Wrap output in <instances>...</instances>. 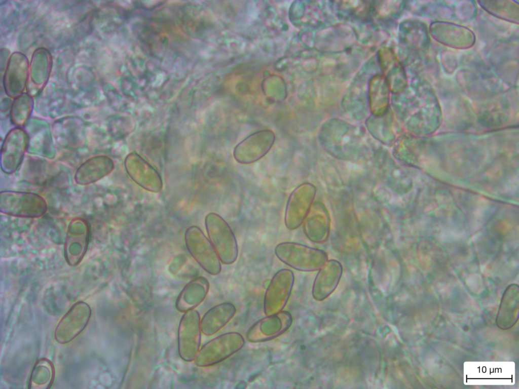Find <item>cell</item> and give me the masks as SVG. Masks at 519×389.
Returning <instances> with one entry per match:
<instances>
[{
	"instance_id": "ac0fdd59",
	"label": "cell",
	"mask_w": 519,
	"mask_h": 389,
	"mask_svg": "<svg viewBox=\"0 0 519 389\" xmlns=\"http://www.w3.org/2000/svg\"><path fill=\"white\" fill-rule=\"evenodd\" d=\"M209 287V282L203 277L197 278L188 283L176 299L177 309L185 313L198 306L205 298Z\"/></svg>"
},
{
	"instance_id": "603a6c76",
	"label": "cell",
	"mask_w": 519,
	"mask_h": 389,
	"mask_svg": "<svg viewBox=\"0 0 519 389\" xmlns=\"http://www.w3.org/2000/svg\"><path fill=\"white\" fill-rule=\"evenodd\" d=\"M32 97L23 93L15 98L12 103L10 118L16 127L22 128L27 123L32 111Z\"/></svg>"
},
{
	"instance_id": "2e32d148",
	"label": "cell",
	"mask_w": 519,
	"mask_h": 389,
	"mask_svg": "<svg viewBox=\"0 0 519 389\" xmlns=\"http://www.w3.org/2000/svg\"><path fill=\"white\" fill-rule=\"evenodd\" d=\"M113 168V162L108 157L95 155L78 167L75 173L74 179L79 185H89L109 174Z\"/></svg>"
},
{
	"instance_id": "3957f363",
	"label": "cell",
	"mask_w": 519,
	"mask_h": 389,
	"mask_svg": "<svg viewBox=\"0 0 519 389\" xmlns=\"http://www.w3.org/2000/svg\"><path fill=\"white\" fill-rule=\"evenodd\" d=\"M245 343L244 338L239 332L221 334L202 346L195 359V363L200 367L216 365L239 352Z\"/></svg>"
},
{
	"instance_id": "44dd1931",
	"label": "cell",
	"mask_w": 519,
	"mask_h": 389,
	"mask_svg": "<svg viewBox=\"0 0 519 389\" xmlns=\"http://www.w3.org/2000/svg\"><path fill=\"white\" fill-rule=\"evenodd\" d=\"M389 88L384 76L376 74L373 76L368 84V95L373 112L381 114L387 108Z\"/></svg>"
},
{
	"instance_id": "ba28073f",
	"label": "cell",
	"mask_w": 519,
	"mask_h": 389,
	"mask_svg": "<svg viewBox=\"0 0 519 389\" xmlns=\"http://www.w3.org/2000/svg\"><path fill=\"white\" fill-rule=\"evenodd\" d=\"M29 143L28 134L22 128L16 127L8 132L1 150V167L4 173L11 174L18 170Z\"/></svg>"
},
{
	"instance_id": "52a82bcc",
	"label": "cell",
	"mask_w": 519,
	"mask_h": 389,
	"mask_svg": "<svg viewBox=\"0 0 519 389\" xmlns=\"http://www.w3.org/2000/svg\"><path fill=\"white\" fill-rule=\"evenodd\" d=\"M90 230L88 222L77 217L68 224L64 245V258L67 263L76 266L82 261L87 251Z\"/></svg>"
},
{
	"instance_id": "7a4b0ae2",
	"label": "cell",
	"mask_w": 519,
	"mask_h": 389,
	"mask_svg": "<svg viewBox=\"0 0 519 389\" xmlns=\"http://www.w3.org/2000/svg\"><path fill=\"white\" fill-rule=\"evenodd\" d=\"M48 210L43 197L31 192L4 190L0 193V211L5 214L27 218H39Z\"/></svg>"
},
{
	"instance_id": "4fadbf2b",
	"label": "cell",
	"mask_w": 519,
	"mask_h": 389,
	"mask_svg": "<svg viewBox=\"0 0 519 389\" xmlns=\"http://www.w3.org/2000/svg\"><path fill=\"white\" fill-rule=\"evenodd\" d=\"M52 57L45 48L36 49L32 55L29 66L27 93L31 97L38 96L45 88L52 68Z\"/></svg>"
},
{
	"instance_id": "8fae6325",
	"label": "cell",
	"mask_w": 519,
	"mask_h": 389,
	"mask_svg": "<svg viewBox=\"0 0 519 389\" xmlns=\"http://www.w3.org/2000/svg\"><path fill=\"white\" fill-rule=\"evenodd\" d=\"M29 64L27 57L20 52H14L10 56L4 75L3 84L6 94L16 98L23 94L27 87Z\"/></svg>"
},
{
	"instance_id": "e0dca14e",
	"label": "cell",
	"mask_w": 519,
	"mask_h": 389,
	"mask_svg": "<svg viewBox=\"0 0 519 389\" xmlns=\"http://www.w3.org/2000/svg\"><path fill=\"white\" fill-rule=\"evenodd\" d=\"M236 312L235 305L230 302H224L213 306L201 319L202 332L207 336L215 334L233 319Z\"/></svg>"
},
{
	"instance_id": "5bb4252c",
	"label": "cell",
	"mask_w": 519,
	"mask_h": 389,
	"mask_svg": "<svg viewBox=\"0 0 519 389\" xmlns=\"http://www.w3.org/2000/svg\"><path fill=\"white\" fill-rule=\"evenodd\" d=\"M377 57L389 90L395 93L403 91L407 85L406 75L395 53L383 47L378 51Z\"/></svg>"
},
{
	"instance_id": "7402d4cb",
	"label": "cell",
	"mask_w": 519,
	"mask_h": 389,
	"mask_svg": "<svg viewBox=\"0 0 519 389\" xmlns=\"http://www.w3.org/2000/svg\"><path fill=\"white\" fill-rule=\"evenodd\" d=\"M55 369L49 360H38L32 368L28 383V388L47 389L51 386L54 380Z\"/></svg>"
},
{
	"instance_id": "30bf717a",
	"label": "cell",
	"mask_w": 519,
	"mask_h": 389,
	"mask_svg": "<svg viewBox=\"0 0 519 389\" xmlns=\"http://www.w3.org/2000/svg\"><path fill=\"white\" fill-rule=\"evenodd\" d=\"M292 323V317L286 310L266 316L253 323L247 331L246 337L250 342L258 343L273 340L286 332Z\"/></svg>"
},
{
	"instance_id": "5b68a950",
	"label": "cell",
	"mask_w": 519,
	"mask_h": 389,
	"mask_svg": "<svg viewBox=\"0 0 519 389\" xmlns=\"http://www.w3.org/2000/svg\"><path fill=\"white\" fill-rule=\"evenodd\" d=\"M294 279L293 273L288 268L280 269L274 274L264 295L263 308L266 316L283 310L291 294Z\"/></svg>"
},
{
	"instance_id": "9c48e42d",
	"label": "cell",
	"mask_w": 519,
	"mask_h": 389,
	"mask_svg": "<svg viewBox=\"0 0 519 389\" xmlns=\"http://www.w3.org/2000/svg\"><path fill=\"white\" fill-rule=\"evenodd\" d=\"M91 314L87 303L83 301L75 303L58 323L54 332L55 340L61 344L71 341L86 328Z\"/></svg>"
},
{
	"instance_id": "8992f818",
	"label": "cell",
	"mask_w": 519,
	"mask_h": 389,
	"mask_svg": "<svg viewBox=\"0 0 519 389\" xmlns=\"http://www.w3.org/2000/svg\"><path fill=\"white\" fill-rule=\"evenodd\" d=\"M201 332L199 313L194 309L185 312L177 331L178 352L183 361L195 360L200 349Z\"/></svg>"
},
{
	"instance_id": "9a60e30c",
	"label": "cell",
	"mask_w": 519,
	"mask_h": 389,
	"mask_svg": "<svg viewBox=\"0 0 519 389\" xmlns=\"http://www.w3.org/2000/svg\"><path fill=\"white\" fill-rule=\"evenodd\" d=\"M303 230L307 238L315 243L325 242L330 232V217L321 204H312L303 221Z\"/></svg>"
},
{
	"instance_id": "7c38bea8",
	"label": "cell",
	"mask_w": 519,
	"mask_h": 389,
	"mask_svg": "<svg viewBox=\"0 0 519 389\" xmlns=\"http://www.w3.org/2000/svg\"><path fill=\"white\" fill-rule=\"evenodd\" d=\"M315 190L311 185L298 187L289 196L284 214V223L289 230L298 228L303 222L311 205Z\"/></svg>"
},
{
	"instance_id": "d6986e66",
	"label": "cell",
	"mask_w": 519,
	"mask_h": 389,
	"mask_svg": "<svg viewBox=\"0 0 519 389\" xmlns=\"http://www.w3.org/2000/svg\"><path fill=\"white\" fill-rule=\"evenodd\" d=\"M196 230V260L206 272L212 275H217L221 269L219 257L210 240L199 228Z\"/></svg>"
},
{
	"instance_id": "6da1fadb",
	"label": "cell",
	"mask_w": 519,
	"mask_h": 389,
	"mask_svg": "<svg viewBox=\"0 0 519 389\" xmlns=\"http://www.w3.org/2000/svg\"><path fill=\"white\" fill-rule=\"evenodd\" d=\"M274 252L283 263L301 271L318 270L328 260L324 251L295 242L280 243L276 246Z\"/></svg>"
},
{
	"instance_id": "ffe728a7",
	"label": "cell",
	"mask_w": 519,
	"mask_h": 389,
	"mask_svg": "<svg viewBox=\"0 0 519 389\" xmlns=\"http://www.w3.org/2000/svg\"><path fill=\"white\" fill-rule=\"evenodd\" d=\"M437 24L441 31H432V33L441 43L458 48H465L473 44V35L470 30L456 25Z\"/></svg>"
},
{
	"instance_id": "277c9868",
	"label": "cell",
	"mask_w": 519,
	"mask_h": 389,
	"mask_svg": "<svg viewBox=\"0 0 519 389\" xmlns=\"http://www.w3.org/2000/svg\"><path fill=\"white\" fill-rule=\"evenodd\" d=\"M205 224L209 240L220 261L225 264H233L238 255V246L236 237L228 222L219 215L208 214Z\"/></svg>"
},
{
	"instance_id": "cb8c5ba5",
	"label": "cell",
	"mask_w": 519,
	"mask_h": 389,
	"mask_svg": "<svg viewBox=\"0 0 519 389\" xmlns=\"http://www.w3.org/2000/svg\"><path fill=\"white\" fill-rule=\"evenodd\" d=\"M494 7L499 8L498 9L488 7L483 5V6L488 11L490 12L491 14L504 19L510 21H515V17L518 16V7L514 5L513 4L509 3L508 2H505V4H503V9H500L496 4L495 2H489Z\"/></svg>"
}]
</instances>
